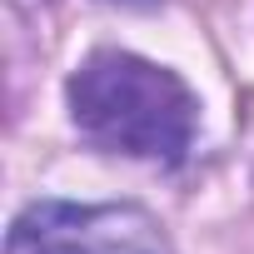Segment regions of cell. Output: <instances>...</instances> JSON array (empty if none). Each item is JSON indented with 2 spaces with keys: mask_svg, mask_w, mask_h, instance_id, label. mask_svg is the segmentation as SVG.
I'll return each mask as SVG.
<instances>
[{
  "mask_svg": "<svg viewBox=\"0 0 254 254\" xmlns=\"http://www.w3.org/2000/svg\"><path fill=\"white\" fill-rule=\"evenodd\" d=\"M65 100L75 130L95 150L145 165H180L199 130L194 90L175 70L130 50L85 55L65 85Z\"/></svg>",
  "mask_w": 254,
  "mask_h": 254,
  "instance_id": "6da1fadb",
  "label": "cell"
},
{
  "mask_svg": "<svg viewBox=\"0 0 254 254\" xmlns=\"http://www.w3.org/2000/svg\"><path fill=\"white\" fill-rule=\"evenodd\" d=\"M5 254H175V244L140 204L40 199L10 224Z\"/></svg>",
  "mask_w": 254,
  "mask_h": 254,
  "instance_id": "7a4b0ae2",
  "label": "cell"
},
{
  "mask_svg": "<svg viewBox=\"0 0 254 254\" xmlns=\"http://www.w3.org/2000/svg\"><path fill=\"white\" fill-rule=\"evenodd\" d=\"M105 5H160V0H105Z\"/></svg>",
  "mask_w": 254,
  "mask_h": 254,
  "instance_id": "3957f363",
  "label": "cell"
}]
</instances>
